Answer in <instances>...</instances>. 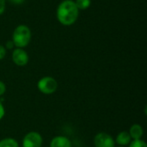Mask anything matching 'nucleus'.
I'll use <instances>...</instances> for the list:
<instances>
[{
  "mask_svg": "<svg viewBox=\"0 0 147 147\" xmlns=\"http://www.w3.org/2000/svg\"><path fill=\"white\" fill-rule=\"evenodd\" d=\"M12 61L17 66H25L29 61V57L23 48L16 47L12 53Z\"/></svg>",
  "mask_w": 147,
  "mask_h": 147,
  "instance_id": "6",
  "label": "nucleus"
},
{
  "mask_svg": "<svg viewBox=\"0 0 147 147\" xmlns=\"http://www.w3.org/2000/svg\"><path fill=\"white\" fill-rule=\"evenodd\" d=\"M0 147H19V144L13 138H5L0 140Z\"/></svg>",
  "mask_w": 147,
  "mask_h": 147,
  "instance_id": "10",
  "label": "nucleus"
},
{
  "mask_svg": "<svg viewBox=\"0 0 147 147\" xmlns=\"http://www.w3.org/2000/svg\"><path fill=\"white\" fill-rule=\"evenodd\" d=\"M118 147H124V146H118Z\"/></svg>",
  "mask_w": 147,
  "mask_h": 147,
  "instance_id": "19",
  "label": "nucleus"
},
{
  "mask_svg": "<svg viewBox=\"0 0 147 147\" xmlns=\"http://www.w3.org/2000/svg\"><path fill=\"white\" fill-rule=\"evenodd\" d=\"M79 16V9L73 0H63L57 7L56 17L59 22L64 26L74 24Z\"/></svg>",
  "mask_w": 147,
  "mask_h": 147,
  "instance_id": "1",
  "label": "nucleus"
},
{
  "mask_svg": "<svg viewBox=\"0 0 147 147\" xmlns=\"http://www.w3.org/2000/svg\"><path fill=\"white\" fill-rule=\"evenodd\" d=\"M5 5H6V0H0V15L3 14L5 10Z\"/></svg>",
  "mask_w": 147,
  "mask_h": 147,
  "instance_id": "15",
  "label": "nucleus"
},
{
  "mask_svg": "<svg viewBox=\"0 0 147 147\" xmlns=\"http://www.w3.org/2000/svg\"><path fill=\"white\" fill-rule=\"evenodd\" d=\"M129 147H147V145L142 140H133L129 144Z\"/></svg>",
  "mask_w": 147,
  "mask_h": 147,
  "instance_id": "12",
  "label": "nucleus"
},
{
  "mask_svg": "<svg viewBox=\"0 0 147 147\" xmlns=\"http://www.w3.org/2000/svg\"><path fill=\"white\" fill-rule=\"evenodd\" d=\"M50 147H72L71 140L62 135H59L54 137L51 142H50Z\"/></svg>",
  "mask_w": 147,
  "mask_h": 147,
  "instance_id": "7",
  "label": "nucleus"
},
{
  "mask_svg": "<svg viewBox=\"0 0 147 147\" xmlns=\"http://www.w3.org/2000/svg\"><path fill=\"white\" fill-rule=\"evenodd\" d=\"M4 115H5V109L3 107V103L0 102V121L3 118Z\"/></svg>",
  "mask_w": 147,
  "mask_h": 147,
  "instance_id": "17",
  "label": "nucleus"
},
{
  "mask_svg": "<svg viewBox=\"0 0 147 147\" xmlns=\"http://www.w3.org/2000/svg\"><path fill=\"white\" fill-rule=\"evenodd\" d=\"M115 143L119 145V146H126L130 144L132 141V139L130 137V134L127 131H122L119 133L115 139Z\"/></svg>",
  "mask_w": 147,
  "mask_h": 147,
  "instance_id": "8",
  "label": "nucleus"
},
{
  "mask_svg": "<svg viewBox=\"0 0 147 147\" xmlns=\"http://www.w3.org/2000/svg\"><path fill=\"white\" fill-rule=\"evenodd\" d=\"M5 91H6V85L3 81L0 80V96H3L5 93Z\"/></svg>",
  "mask_w": 147,
  "mask_h": 147,
  "instance_id": "14",
  "label": "nucleus"
},
{
  "mask_svg": "<svg viewBox=\"0 0 147 147\" xmlns=\"http://www.w3.org/2000/svg\"><path fill=\"white\" fill-rule=\"evenodd\" d=\"M43 143L42 136L38 132H29L22 139V147H41Z\"/></svg>",
  "mask_w": 147,
  "mask_h": 147,
  "instance_id": "4",
  "label": "nucleus"
},
{
  "mask_svg": "<svg viewBox=\"0 0 147 147\" xmlns=\"http://www.w3.org/2000/svg\"><path fill=\"white\" fill-rule=\"evenodd\" d=\"M6 56V49L3 46L0 45V60L3 59Z\"/></svg>",
  "mask_w": 147,
  "mask_h": 147,
  "instance_id": "13",
  "label": "nucleus"
},
{
  "mask_svg": "<svg viewBox=\"0 0 147 147\" xmlns=\"http://www.w3.org/2000/svg\"><path fill=\"white\" fill-rule=\"evenodd\" d=\"M130 137L133 140H141L144 135V130L141 125L140 124H134L129 129Z\"/></svg>",
  "mask_w": 147,
  "mask_h": 147,
  "instance_id": "9",
  "label": "nucleus"
},
{
  "mask_svg": "<svg viewBox=\"0 0 147 147\" xmlns=\"http://www.w3.org/2000/svg\"><path fill=\"white\" fill-rule=\"evenodd\" d=\"M6 1H9V3H11L13 4H16V5H20L22 3H23L25 0H6Z\"/></svg>",
  "mask_w": 147,
  "mask_h": 147,
  "instance_id": "18",
  "label": "nucleus"
},
{
  "mask_svg": "<svg viewBox=\"0 0 147 147\" xmlns=\"http://www.w3.org/2000/svg\"><path fill=\"white\" fill-rule=\"evenodd\" d=\"M94 145L95 147H115V141L110 134L102 132L95 136Z\"/></svg>",
  "mask_w": 147,
  "mask_h": 147,
  "instance_id": "5",
  "label": "nucleus"
},
{
  "mask_svg": "<svg viewBox=\"0 0 147 147\" xmlns=\"http://www.w3.org/2000/svg\"><path fill=\"white\" fill-rule=\"evenodd\" d=\"M37 88L44 95H52L58 89V82L54 78L46 76L38 81Z\"/></svg>",
  "mask_w": 147,
  "mask_h": 147,
  "instance_id": "3",
  "label": "nucleus"
},
{
  "mask_svg": "<svg viewBox=\"0 0 147 147\" xmlns=\"http://www.w3.org/2000/svg\"><path fill=\"white\" fill-rule=\"evenodd\" d=\"M5 49H13L15 47V45L13 43V41L10 40H8L6 43H5Z\"/></svg>",
  "mask_w": 147,
  "mask_h": 147,
  "instance_id": "16",
  "label": "nucleus"
},
{
  "mask_svg": "<svg viewBox=\"0 0 147 147\" xmlns=\"http://www.w3.org/2000/svg\"><path fill=\"white\" fill-rule=\"evenodd\" d=\"M74 3L79 10H84L90 8L91 4V0H75Z\"/></svg>",
  "mask_w": 147,
  "mask_h": 147,
  "instance_id": "11",
  "label": "nucleus"
},
{
  "mask_svg": "<svg viewBox=\"0 0 147 147\" xmlns=\"http://www.w3.org/2000/svg\"><path fill=\"white\" fill-rule=\"evenodd\" d=\"M31 30L28 26L25 24L18 25L13 31L12 34V41L15 45V47L24 48L31 41Z\"/></svg>",
  "mask_w": 147,
  "mask_h": 147,
  "instance_id": "2",
  "label": "nucleus"
}]
</instances>
